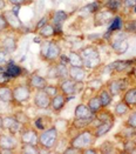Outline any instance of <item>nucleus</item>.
Here are the masks:
<instances>
[{
	"label": "nucleus",
	"mask_w": 136,
	"mask_h": 154,
	"mask_svg": "<svg viewBox=\"0 0 136 154\" xmlns=\"http://www.w3.org/2000/svg\"><path fill=\"white\" fill-rule=\"evenodd\" d=\"M60 139V132L53 125L50 128L41 131L39 133V142L38 145L41 148V153H52L56 149L58 142Z\"/></svg>",
	"instance_id": "f257e3e1"
},
{
	"label": "nucleus",
	"mask_w": 136,
	"mask_h": 154,
	"mask_svg": "<svg viewBox=\"0 0 136 154\" xmlns=\"http://www.w3.org/2000/svg\"><path fill=\"white\" fill-rule=\"evenodd\" d=\"M61 45L56 39L45 40L40 46V58L46 61L47 64H55L58 63L61 55Z\"/></svg>",
	"instance_id": "f03ea898"
},
{
	"label": "nucleus",
	"mask_w": 136,
	"mask_h": 154,
	"mask_svg": "<svg viewBox=\"0 0 136 154\" xmlns=\"http://www.w3.org/2000/svg\"><path fill=\"white\" fill-rule=\"evenodd\" d=\"M98 139L95 138L94 133H93V129L90 127L85 129H81L75 135H73L71 139H69V143L68 145H72L76 148L83 151L88 147H92L95 145V141Z\"/></svg>",
	"instance_id": "7ed1b4c3"
},
{
	"label": "nucleus",
	"mask_w": 136,
	"mask_h": 154,
	"mask_svg": "<svg viewBox=\"0 0 136 154\" xmlns=\"http://www.w3.org/2000/svg\"><path fill=\"white\" fill-rule=\"evenodd\" d=\"M80 54L82 57L83 60V66L86 67L88 71L90 69H95L101 65V54H100L99 48L94 45H87L81 47Z\"/></svg>",
	"instance_id": "20e7f679"
},
{
	"label": "nucleus",
	"mask_w": 136,
	"mask_h": 154,
	"mask_svg": "<svg viewBox=\"0 0 136 154\" xmlns=\"http://www.w3.org/2000/svg\"><path fill=\"white\" fill-rule=\"evenodd\" d=\"M13 99H14V106H21L24 103H28L34 93L27 84L25 82H15L12 85Z\"/></svg>",
	"instance_id": "39448f33"
},
{
	"label": "nucleus",
	"mask_w": 136,
	"mask_h": 154,
	"mask_svg": "<svg viewBox=\"0 0 136 154\" xmlns=\"http://www.w3.org/2000/svg\"><path fill=\"white\" fill-rule=\"evenodd\" d=\"M130 77H119V78H111L110 80H108L106 82V87L107 90L110 92V94L115 98V97H119L121 94H123V92L131 84L130 81Z\"/></svg>",
	"instance_id": "423d86ee"
},
{
	"label": "nucleus",
	"mask_w": 136,
	"mask_h": 154,
	"mask_svg": "<svg viewBox=\"0 0 136 154\" xmlns=\"http://www.w3.org/2000/svg\"><path fill=\"white\" fill-rule=\"evenodd\" d=\"M39 131H38L32 124H27L24 125L23 128L20 129L18 138H19V142L21 143H33V145H38L39 142Z\"/></svg>",
	"instance_id": "0eeeda50"
},
{
	"label": "nucleus",
	"mask_w": 136,
	"mask_h": 154,
	"mask_svg": "<svg viewBox=\"0 0 136 154\" xmlns=\"http://www.w3.org/2000/svg\"><path fill=\"white\" fill-rule=\"evenodd\" d=\"M58 85H59L60 91L67 97H74L75 94H77L81 91V88L86 87V85L83 82H76L69 77L66 78V79H62V80H59Z\"/></svg>",
	"instance_id": "6e6552de"
},
{
	"label": "nucleus",
	"mask_w": 136,
	"mask_h": 154,
	"mask_svg": "<svg viewBox=\"0 0 136 154\" xmlns=\"http://www.w3.org/2000/svg\"><path fill=\"white\" fill-rule=\"evenodd\" d=\"M2 14L8 24V27H10V31H12L17 34H23L24 33V29H25V26L23 24L21 19L19 18L18 14L13 12L12 10H4L2 11Z\"/></svg>",
	"instance_id": "1a4fd4ad"
},
{
	"label": "nucleus",
	"mask_w": 136,
	"mask_h": 154,
	"mask_svg": "<svg viewBox=\"0 0 136 154\" xmlns=\"http://www.w3.org/2000/svg\"><path fill=\"white\" fill-rule=\"evenodd\" d=\"M18 46H19V34L14 33L12 31L4 33V37H1V48L2 50L13 54L18 50Z\"/></svg>",
	"instance_id": "9d476101"
},
{
	"label": "nucleus",
	"mask_w": 136,
	"mask_h": 154,
	"mask_svg": "<svg viewBox=\"0 0 136 154\" xmlns=\"http://www.w3.org/2000/svg\"><path fill=\"white\" fill-rule=\"evenodd\" d=\"M50 100H52V98L46 93L45 90L34 91V93L32 95L33 106L38 109H50Z\"/></svg>",
	"instance_id": "9b49d317"
},
{
	"label": "nucleus",
	"mask_w": 136,
	"mask_h": 154,
	"mask_svg": "<svg viewBox=\"0 0 136 154\" xmlns=\"http://www.w3.org/2000/svg\"><path fill=\"white\" fill-rule=\"evenodd\" d=\"M23 124H20L14 116L12 114H6V116H2V127L5 129V132L13 134V135H18L20 129L23 128Z\"/></svg>",
	"instance_id": "f8f14e48"
},
{
	"label": "nucleus",
	"mask_w": 136,
	"mask_h": 154,
	"mask_svg": "<svg viewBox=\"0 0 136 154\" xmlns=\"http://www.w3.org/2000/svg\"><path fill=\"white\" fill-rule=\"evenodd\" d=\"M26 84L33 91L45 90V87L48 85V79L40 75L37 72H33L26 77Z\"/></svg>",
	"instance_id": "ddd939ff"
},
{
	"label": "nucleus",
	"mask_w": 136,
	"mask_h": 154,
	"mask_svg": "<svg viewBox=\"0 0 136 154\" xmlns=\"http://www.w3.org/2000/svg\"><path fill=\"white\" fill-rule=\"evenodd\" d=\"M110 37H109V44H110V47H111V51L114 52L115 54L117 55H122L124 54L125 52L128 51L129 48V44L125 39V34L122 35L121 38H115L111 33H108Z\"/></svg>",
	"instance_id": "4468645a"
},
{
	"label": "nucleus",
	"mask_w": 136,
	"mask_h": 154,
	"mask_svg": "<svg viewBox=\"0 0 136 154\" xmlns=\"http://www.w3.org/2000/svg\"><path fill=\"white\" fill-rule=\"evenodd\" d=\"M116 14H114L113 12H110L109 10L102 7L101 10H99L96 13L93 14V24L96 27H101V26H106L109 25L113 18L115 17Z\"/></svg>",
	"instance_id": "2eb2a0df"
},
{
	"label": "nucleus",
	"mask_w": 136,
	"mask_h": 154,
	"mask_svg": "<svg viewBox=\"0 0 136 154\" xmlns=\"http://www.w3.org/2000/svg\"><path fill=\"white\" fill-rule=\"evenodd\" d=\"M20 146L18 135H13L10 133H1L0 134V149H18Z\"/></svg>",
	"instance_id": "dca6fc26"
},
{
	"label": "nucleus",
	"mask_w": 136,
	"mask_h": 154,
	"mask_svg": "<svg viewBox=\"0 0 136 154\" xmlns=\"http://www.w3.org/2000/svg\"><path fill=\"white\" fill-rule=\"evenodd\" d=\"M68 100H69V97L65 95L62 92L58 93L55 97H53L52 100H50V109L52 111V113L60 114L61 111L65 108L66 103H68Z\"/></svg>",
	"instance_id": "f3484780"
},
{
	"label": "nucleus",
	"mask_w": 136,
	"mask_h": 154,
	"mask_svg": "<svg viewBox=\"0 0 136 154\" xmlns=\"http://www.w3.org/2000/svg\"><path fill=\"white\" fill-rule=\"evenodd\" d=\"M89 71L85 66H69L68 67V77L76 82H85L88 77Z\"/></svg>",
	"instance_id": "a211bd4d"
},
{
	"label": "nucleus",
	"mask_w": 136,
	"mask_h": 154,
	"mask_svg": "<svg viewBox=\"0 0 136 154\" xmlns=\"http://www.w3.org/2000/svg\"><path fill=\"white\" fill-rule=\"evenodd\" d=\"M4 72H5V74L10 78L11 80L25 77V74H26L25 68H24L23 66H20V65L13 63V60L8 65H6V66L4 67Z\"/></svg>",
	"instance_id": "6ab92c4d"
},
{
	"label": "nucleus",
	"mask_w": 136,
	"mask_h": 154,
	"mask_svg": "<svg viewBox=\"0 0 136 154\" xmlns=\"http://www.w3.org/2000/svg\"><path fill=\"white\" fill-rule=\"evenodd\" d=\"M134 64H135L134 60H116L110 65H108L107 68L111 73H124V72L127 73Z\"/></svg>",
	"instance_id": "aec40b11"
},
{
	"label": "nucleus",
	"mask_w": 136,
	"mask_h": 154,
	"mask_svg": "<svg viewBox=\"0 0 136 154\" xmlns=\"http://www.w3.org/2000/svg\"><path fill=\"white\" fill-rule=\"evenodd\" d=\"M114 122H115V119H110V120H107V121L101 122L96 127L92 128L93 129L94 135H95V138H96V139H100V138L104 137L106 134H108L111 131V128L114 127Z\"/></svg>",
	"instance_id": "412c9836"
},
{
	"label": "nucleus",
	"mask_w": 136,
	"mask_h": 154,
	"mask_svg": "<svg viewBox=\"0 0 136 154\" xmlns=\"http://www.w3.org/2000/svg\"><path fill=\"white\" fill-rule=\"evenodd\" d=\"M35 128L41 132V131H45V129L50 128V126L54 125V121L52 119V116H47V114H42V116H38L34 120H33V124H32Z\"/></svg>",
	"instance_id": "4be33fe9"
},
{
	"label": "nucleus",
	"mask_w": 136,
	"mask_h": 154,
	"mask_svg": "<svg viewBox=\"0 0 136 154\" xmlns=\"http://www.w3.org/2000/svg\"><path fill=\"white\" fill-rule=\"evenodd\" d=\"M124 103L129 106V108L133 111L136 109V85L129 86L122 94V99Z\"/></svg>",
	"instance_id": "5701e85b"
},
{
	"label": "nucleus",
	"mask_w": 136,
	"mask_h": 154,
	"mask_svg": "<svg viewBox=\"0 0 136 154\" xmlns=\"http://www.w3.org/2000/svg\"><path fill=\"white\" fill-rule=\"evenodd\" d=\"M95 114L92 112V109L87 106V103H81L76 105L74 109V118L77 119H86V118H94Z\"/></svg>",
	"instance_id": "b1692460"
},
{
	"label": "nucleus",
	"mask_w": 136,
	"mask_h": 154,
	"mask_svg": "<svg viewBox=\"0 0 136 154\" xmlns=\"http://www.w3.org/2000/svg\"><path fill=\"white\" fill-rule=\"evenodd\" d=\"M94 118H86V119H77V118H74L71 124H69V127L72 129H74L75 132H79L81 129H85L88 128L92 122H93Z\"/></svg>",
	"instance_id": "393cba45"
},
{
	"label": "nucleus",
	"mask_w": 136,
	"mask_h": 154,
	"mask_svg": "<svg viewBox=\"0 0 136 154\" xmlns=\"http://www.w3.org/2000/svg\"><path fill=\"white\" fill-rule=\"evenodd\" d=\"M0 100L14 105L12 86L8 84H0Z\"/></svg>",
	"instance_id": "a878e982"
},
{
	"label": "nucleus",
	"mask_w": 136,
	"mask_h": 154,
	"mask_svg": "<svg viewBox=\"0 0 136 154\" xmlns=\"http://www.w3.org/2000/svg\"><path fill=\"white\" fill-rule=\"evenodd\" d=\"M38 35L44 40H50L53 37H55V29H54V25L52 23H47L42 27H40L37 31Z\"/></svg>",
	"instance_id": "bb28decb"
},
{
	"label": "nucleus",
	"mask_w": 136,
	"mask_h": 154,
	"mask_svg": "<svg viewBox=\"0 0 136 154\" xmlns=\"http://www.w3.org/2000/svg\"><path fill=\"white\" fill-rule=\"evenodd\" d=\"M68 19V13L65 11H53L50 13V23L53 25H63V23Z\"/></svg>",
	"instance_id": "cd10ccee"
},
{
	"label": "nucleus",
	"mask_w": 136,
	"mask_h": 154,
	"mask_svg": "<svg viewBox=\"0 0 136 154\" xmlns=\"http://www.w3.org/2000/svg\"><path fill=\"white\" fill-rule=\"evenodd\" d=\"M123 17L121 14H116L113 20L109 23L108 28H107V32L108 33H115V32H120L122 31V27H123Z\"/></svg>",
	"instance_id": "c85d7f7f"
},
{
	"label": "nucleus",
	"mask_w": 136,
	"mask_h": 154,
	"mask_svg": "<svg viewBox=\"0 0 136 154\" xmlns=\"http://www.w3.org/2000/svg\"><path fill=\"white\" fill-rule=\"evenodd\" d=\"M96 93H98V95H99L102 106H103V107H109V106L111 105V103H113L114 97L110 94V92L107 90V87L103 85Z\"/></svg>",
	"instance_id": "c756f323"
},
{
	"label": "nucleus",
	"mask_w": 136,
	"mask_h": 154,
	"mask_svg": "<svg viewBox=\"0 0 136 154\" xmlns=\"http://www.w3.org/2000/svg\"><path fill=\"white\" fill-rule=\"evenodd\" d=\"M103 7L109 10L114 14H120L122 10H124L122 0H107L106 2H103Z\"/></svg>",
	"instance_id": "7c9ffc66"
},
{
	"label": "nucleus",
	"mask_w": 136,
	"mask_h": 154,
	"mask_svg": "<svg viewBox=\"0 0 136 154\" xmlns=\"http://www.w3.org/2000/svg\"><path fill=\"white\" fill-rule=\"evenodd\" d=\"M130 111L131 109L129 108V106L124 103L123 100H120L119 103H116V105H115L113 113H114L115 118H124V116H127L129 114Z\"/></svg>",
	"instance_id": "2f4dec72"
},
{
	"label": "nucleus",
	"mask_w": 136,
	"mask_h": 154,
	"mask_svg": "<svg viewBox=\"0 0 136 154\" xmlns=\"http://www.w3.org/2000/svg\"><path fill=\"white\" fill-rule=\"evenodd\" d=\"M87 106L92 109V112L95 114L99 109H101L103 106H102V103H101V100H100L99 95H98V93H94L93 95H90L89 98H88V100H87Z\"/></svg>",
	"instance_id": "473e14b6"
},
{
	"label": "nucleus",
	"mask_w": 136,
	"mask_h": 154,
	"mask_svg": "<svg viewBox=\"0 0 136 154\" xmlns=\"http://www.w3.org/2000/svg\"><path fill=\"white\" fill-rule=\"evenodd\" d=\"M95 119L99 120L100 122H103V121H107V120H110V119H116L114 113L109 111L108 107H102L101 109H99L96 113H95Z\"/></svg>",
	"instance_id": "72a5a7b5"
},
{
	"label": "nucleus",
	"mask_w": 136,
	"mask_h": 154,
	"mask_svg": "<svg viewBox=\"0 0 136 154\" xmlns=\"http://www.w3.org/2000/svg\"><path fill=\"white\" fill-rule=\"evenodd\" d=\"M19 151L21 154H41L40 146L33 143H21L19 146Z\"/></svg>",
	"instance_id": "f704fd0d"
},
{
	"label": "nucleus",
	"mask_w": 136,
	"mask_h": 154,
	"mask_svg": "<svg viewBox=\"0 0 136 154\" xmlns=\"http://www.w3.org/2000/svg\"><path fill=\"white\" fill-rule=\"evenodd\" d=\"M67 55L69 60V66H83V60L79 51H69Z\"/></svg>",
	"instance_id": "c9c22d12"
},
{
	"label": "nucleus",
	"mask_w": 136,
	"mask_h": 154,
	"mask_svg": "<svg viewBox=\"0 0 136 154\" xmlns=\"http://www.w3.org/2000/svg\"><path fill=\"white\" fill-rule=\"evenodd\" d=\"M99 151L101 154H114L116 153L117 148L114 142H111L110 140H106L99 146Z\"/></svg>",
	"instance_id": "e433bc0d"
},
{
	"label": "nucleus",
	"mask_w": 136,
	"mask_h": 154,
	"mask_svg": "<svg viewBox=\"0 0 136 154\" xmlns=\"http://www.w3.org/2000/svg\"><path fill=\"white\" fill-rule=\"evenodd\" d=\"M122 31L127 34H136V19H124Z\"/></svg>",
	"instance_id": "4c0bfd02"
},
{
	"label": "nucleus",
	"mask_w": 136,
	"mask_h": 154,
	"mask_svg": "<svg viewBox=\"0 0 136 154\" xmlns=\"http://www.w3.org/2000/svg\"><path fill=\"white\" fill-rule=\"evenodd\" d=\"M103 7V4L99 1V0H96V1H93V2H90L89 5H87L85 6L81 11L82 12H87V13H92V14H94V13H96L99 10H101Z\"/></svg>",
	"instance_id": "58836bf2"
},
{
	"label": "nucleus",
	"mask_w": 136,
	"mask_h": 154,
	"mask_svg": "<svg viewBox=\"0 0 136 154\" xmlns=\"http://www.w3.org/2000/svg\"><path fill=\"white\" fill-rule=\"evenodd\" d=\"M103 86V81L101 79H92L86 82V88L90 90L92 92H98Z\"/></svg>",
	"instance_id": "ea45409f"
},
{
	"label": "nucleus",
	"mask_w": 136,
	"mask_h": 154,
	"mask_svg": "<svg viewBox=\"0 0 136 154\" xmlns=\"http://www.w3.org/2000/svg\"><path fill=\"white\" fill-rule=\"evenodd\" d=\"M13 116L14 118L20 122V124H23V125H27V124H31V118L29 116L24 112V111H15V112H13Z\"/></svg>",
	"instance_id": "a19ab883"
},
{
	"label": "nucleus",
	"mask_w": 136,
	"mask_h": 154,
	"mask_svg": "<svg viewBox=\"0 0 136 154\" xmlns=\"http://www.w3.org/2000/svg\"><path fill=\"white\" fill-rule=\"evenodd\" d=\"M56 65V71H58V81L68 78V67L67 65H63L61 63H55Z\"/></svg>",
	"instance_id": "79ce46f5"
},
{
	"label": "nucleus",
	"mask_w": 136,
	"mask_h": 154,
	"mask_svg": "<svg viewBox=\"0 0 136 154\" xmlns=\"http://www.w3.org/2000/svg\"><path fill=\"white\" fill-rule=\"evenodd\" d=\"M11 55H12L11 53H8L5 50L0 48V67L1 68H4L6 65H8L12 61V57Z\"/></svg>",
	"instance_id": "37998d69"
},
{
	"label": "nucleus",
	"mask_w": 136,
	"mask_h": 154,
	"mask_svg": "<svg viewBox=\"0 0 136 154\" xmlns=\"http://www.w3.org/2000/svg\"><path fill=\"white\" fill-rule=\"evenodd\" d=\"M124 126L136 129V109H133L129 112V114L127 116V119L124 121Z\"/></svg>",
	"instance_id": "c03bdc74"
},
{
	"label": "nucleus",
	"mask_w": 136,
	"mask_h": 154,
	"mask_svg": "<svg viewBox=\"0 0 136 154\" xmlns=\"http://www.w3.org/2000/svg\"><path fill=\"white\" fill-rule=\"evenodd\" d=\"M45 91H46V93L50 95V98H53V97H55L58 93H60L61 91L59 88V85L56 84V85H52V84H48L46 87H45Z\"/></svg>",
	"instance_id": "a18cd8bd"
},
{
	"label": "nucleus",
	"mask_w": 136,
	"mask_h": 154,
	"mask_svg": "<svg viewBox=\"0 0 136 154\" xmlns=\"http://www.w3.org/2000/svg\"><path fill=\"white\" fill-rule=\"evenodd\" d=\"M34 0H7V4H10L11 6H28L31 4H33Z\"/></svg>",
	"instance_id": "49530a36"
},
{
	"label": "nucleus",
	"mask_w": 136,
	"mask_h": 154,
	"mask_svg": "<svg viewBox=\"0 0 136 154\" xmlns=\"http://www.w3.org/2000/svg\"><path fill=\"white\" fill-rule=\"evenodd\" d=\"M8 31H10L8 24H7V21H6L2 12H0V34H4L6 32H8Z\"/></svg>",
	"instance_id": "de8ad7c7"
},
{
	"label": "nucleus",
	"mask_w": 136,
	"mask_h": 154,
	"mask_svg": "<svg viewBox=\"0 0 136 154\" xmlns=\"http://www.w3.org/2000/svg\"><path fill=\"white\" fill-rule=\"evenodd\" d=\"M47 79H56L58 80V71H56V65L55 64H50L48 71H47Z\"/></svg>",
	"instance_id": "09e8293b"
},
{
	"label": "nucleus",
	"mask_w": 136,
	"mask_h": 154,
	"mask_svg": "<svg viewBox=\"0 0 136 154\" xmlns=\"http://www.w3.org/2000/svg\"><path fill=\"white\" fill-rule=\"evenodd\" d=\"M62 153L63 154H82V151L79 149V148H76V147H74V146H72V145H67V147L62 151Z\"/></svg>",
	"instance_id": "8fccbe9b"
},
{
	"label": "nucleus",
	"mask_w": 136,
	"mask_h": 154,
	"mask_svg": "<svg viewBox=\"0 0 136 154\" xmlns=\"http://www.w3.org/2000/svg\"><path fill=\"white\" fill-rule=\"evenodd\" d=\"M123 1V7L127 10H133L136 6V0H122Z\"/></svg>",
	"instance_id": "3c124183"
},
{
	"label": "nucleus",
	"mask_w": 136,
	"mask_h": 154,
	"mask_svg": "<svg viewBox=\"0 0 136 154\" xmlns=\"http://www.w3.org/2000/svg\"><path fill=\"white\" fill-rule=\"evenodd\" d=\"M82 154H100L99 147H94V146L88 147V148L82 151Z\"/></svg>",
	"instance_id": "603ef678"
},
{
	"label": "nucleus",
	"mask_w": 136,
	"mask_h": 154,
	"mask_svg": "<svg viewBox=\"0 0 136 154\" xmlns=\"http://www.w3.org/2000/svg\"><path fill=\"white\" fill-rule=\"evenodd\" d=\"M58 63H61V64H63V65H67V66H69L68 55H66V54H62V53H61V55H60V58H59Z\"/></svg>",
	"instance_id": "864d4df0"
},
{
	"label": "nucleus",
	"mask_w": 136,
	"mask_h": 154,
	"mask_svg": "<svg viewBox=\"0 0 136 154\" xmlns=\"http://www.w3.org/2000/svg\"><path fill=\"white\" fill-rule=\"evenodd\" d=\"M7 6V0H0V12H2Z\"/></svg>",
	"instance_id": "5fc2aeb1"
},
{
	"label": "nucleus",
	"mask_w": 136,
	"mask_h": 154,
	"mask_svg": "<svg viewBox=\"0 0 136 154\" xmlns=\"http://www.w3.org/2000/svg\"><path fill=\"white\" fill-rule=\"evenodd\" d=\"M13 149H0V154H13Z\"/></svg>",
	"instance_id": "6e6d98bb"
},
{
	"label": "nucleus",
	"mask_w": 136,
	"mask_h": 154,
	"mask_svg": "<svg viewBox=\"0 0 136 154\" xmlns=\"http://www.w3.org/2000/svg\"><path fill=\"white\" fill-rule=\"evenodd\" d=\"M20 8H21L20 6H12V11L15 13V14H18V15H19V10H20Z\"/></svg>",
	"instance_id": "4d7b16f0"
},
{
	"label": "nucleus",
	"mask_w": 136,
	"mask_h": 154,
	"mask_svg": "<svg viewBox=\"0 0 136 154\" xmlns=\"http://www.w3.org/2000/svg\"><path fill=\"white\" fill-rule=\"evenodd\" d=\"M4 132H5V129L2 127V116H0V134L4 133Z\"/></svg>",
	"instance_id": "13d9d810"
},
{
	"label": "nucleus",
	"mask_w": 136,
	"mask_h": 154,
	"mask_svg": "<svg viewBox=\"0 0 136 154\" xmlns=\"http://www.w3.org/2000/svg\"><path fill=\"white\" fill-rule=\"evenodd\" d=\"M133 141H134V143H135V146H136V134L133 137Z\"/></svg>",
	"instance_id": "bf43d9fd"
},
{
	"label": "nucleus",
	"mask_w": 136,
	"mask_h": 154,
	"mask_svg": "<svg viewBox=\"0 0 136 154\" xmlns=\"http://www.w3.org/2000/svg\"><path fill=\"white\" fill-rule=\"evenodd\" d=\"M133 11H134V13H135V14H136V6H135V7H134V8H133Z\"/></svg>",
	"instance_id": "052dcab7"
},
{
	"label": "nucleus",
	"mask_w": 136,
	"mask_h": 154,
	"mask_svg": "<svg viewBox=\"0 0 136 154\" xmlns=\"http://www.w3.org/2000/svg\"><path fill=\"white\" fill-rule=\"evenodd\" d=\"M99 1H101V2H102V4H103V2H106V1H107V0H99Z\"/></svg>",
	"instance_id": "680f3d73"
},
{
	"label": "nucleus",
	"mask_w": 136,
	"mask_h": 154,
	"mask_svg": "<svg viewBox=\"0 0 136 154\" xmlns=\"http://www.w3.org/2000/svg\"><path fill=\"white\" fill-rule=\"evenodd\" d=\"M0 48H1V37H0Z\"/></svg>",
	"instance_id": "e2e57ef3"
}]
</instances>
